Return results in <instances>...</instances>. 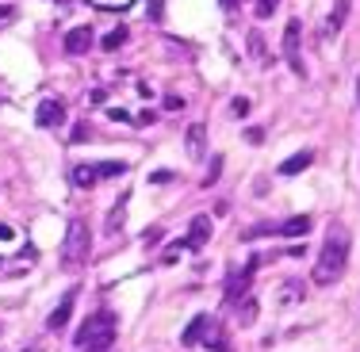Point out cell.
<instances>
[{
	"label": "cell",
	"instance_id": "12",
	"mask_svg": "<svg viewBox=\"0 0 360 352\" xmlns=\"http://www.w3.org/2000/svg\"><path fill=\"white\" fill-rule=\"evenodd\" d=\"M314 161V153L311 150H303V153H295V157H288L284 165H280V176H295V173H303L307 165Z\"/></svg>",
	"mask_w": 360,
	"mask_h": 352
},
{
	"label": "cell",
	"instance_id": "15",
	"mask_svg": "<svg viewBox=\"0 0 360 352\" xmlns=\"http://www.w3.org/2000/svg\"><path fill=\"white\" fill-rule=\"evenodd\" d=\"M349 15V0H338V12H330V20H326V39H333L341 31V23H345Z\"/></svg>",
	"mask_w": 360,
	"mask_h": 352
},
{
	"label": "cell",
	"instance_id": "20",
	"mask_svg": "<svg viewBox=\"0 0 360 352\" xmlns=\"http://www.w3.org/2000/svg\"><path fill=\"white\" fill-rule=\"evenodd\" d=\"M123 39H127V31H111V35L104 39V50H115V46H123Z\"/></svg>",
	"mask_w": 360,
	"mask_h": 352
},
{
	"label": "cell",
	"instance_id": "25",
	"mask_svg": "<svg viewBox=\"0 0 360 352\" xmlns=\"http://www.w3.org/2000/svg\"><path fill=\"white\" fill-rule=\"evenodd\" d=\"M226 4H234V0H226Z\"/></svg>",
	"mask_w": 360,
	"mask_h": 352
},
{
	"label": "cell",
	"instance_id": "9",
	"mask_svg": "<svg viewBox=\"0 0 360 352\" xmlns=\"http://www.w3.org/2000/svg\"><path fill=\"white\" fill-rule=\"evenodd\" d=\"M253 268H257V261H250L245 272H234V276L226 280V303H238V295H242V291L250 287V280H253Z\"/></svg>",
	"mask_w": 360,
	"mask_h": 352
},
{
	"label": "cell",
	"instance_id": "7",
	"mask_svg": "<svg viewBox=\"0 0 360 352\" xmlns=\"http://www.w3.org/2000/svg\"><path fill=\"white\" fill-rule=\"evenodd\" d=\"M184 150H188V157H192V161H200L203 153H207V126H203V123H192V126H188Z\"/></svg>",
	"mask_w": 360,
	"mask_h": 352
},
{
	"label": "cell",
	"instance_id": "3",
	"mask_svg": "<svg viewBox=\"0 0 360 352\" xmlns=\"http://www.w3.org/2000/svg\"><path fill=\"white\" fill-rule=\"evenodd\" d=\"M89 249H92L89 222L70 219V226H65V242H62V268H81V264L89 261Z\"/></svg>",
	"mask_w": 360,
	"mask_h": 352
},
{
	"label": "cell",
	"instance_id": "21",
	"mask_svg": "<svg viewBox=\"0 0 360 352\" xmlns=\"http://www.w3.org/2000/svg\"><path fill=\"white\" fill-rule=\"evenodd\" d=\"M12 15H15V8H12V4H0V23H8Z\"/></svg>",
	"mask_w": 360,
	"mask_h": 352
},
{
	"label": "cell",
	"instance_id": "24",
	"mask_svg": "<svg viewBox=\"0 0 360 352\" xmlns=\"http://www.w3.org/2000/svg\"><path fill=\"white\" fill-rule=\"evenodd\" d=\"M356 96H360V77H356Z\"/></svg>",
	"mask_w": 360,
	"mask_h": 352
},
{
	"label": "cell",
	"instance_id": "5",
	"mask_svg": "<svg viewBox=\"0 0 360 352\" xmlns=\"http://www.w3.org/2000/svg\"><path fill=\"white\" fill-rule=\"evenodd\" d=\"M299 35H303V31H299V20H291L284 27V62L295 77H303L307 65H303V42H299Z\"/></svg>",
	"mask_w": 360,
	"mask_h": 352
},
{
	"label": "cell",
	"instance_id": "16",
	"mask_svg": "<svg viewBox=\"0 0 360 352\" xmlns=\"http://www.w3.org/2000/svg\"><path fill=\"white\" fill-rule=\"evenodd\" d=\"M207 325H211V318H207V314H200V318H195V322L184 330V345H188V348H192V345H200V333L207 330Z\"/></svg>",
	"mask_w": 360,
	"mask_h": 352
},
{
	"label": "cell",
	"instance_id": "23",
	"mask_svg": "<svg viewBox=\"0 0 360 352\" xmlns=\"http://www.w3.org/2000/svg\"><path fill=\"white\" fill-rule=\"evenodd\" d=\"M23 352H42V345H31V348H23Z\"/></svg>",
	"mask_w": 360,
	"mask_h": 352
},
{
	"label": "cell",
	"instance_id": "1",
	"mask_svg": "<svg viewBox=\"0 0 360 352\" xmlns=\"http://www.w3.org/2000/svg\"><path fill=\"white\" fill-rule=\"evenodd\" d=\"M349 230L345 222H330V230H326V242H322V253L319 261H314V283L319 287H330V283H338L345 276L349 268Z\"/></svg>",
	"mask_w": 360,
	"mask_h": 352
},
{
	"label": "cell",
	"instance_id": "22",
	"mask_svg": "<svg viewBox=\"0 0 360 352\" xmlns=\"http://www.w3.org/2000/svg\"><path fill=\"white\" fill-rule=\"evenodd\" d=\"M165 107L176 111V107H184V100H180V96H165Z\"/></svg>",
	"mask_w": 360,
	"mask_h": 352
},
{
	"label": "cell",
	"instance_id": "6",
	"mask_svg": "<svg viewBox=\"0 0 360 352\" xmlns=\"http://www.w3.org/2000/svg\"><path fill=\"white\" fill-rule=\"evenodd\" d=\"M73 303H77V287H70L62 295V303L50 311V318H46V330H65V322H70V314H73Z\"/></svg>",
	"mask_w": 360,
	"mask_h": 352
},
{
	"label": "cell",
	"instance_id": "10",
	"mask_svg": "<svg viewBox=\"0 0 360 352\" xmlns=\"http://www.w3.org/2000/svg\"><path fill=\"white\" fill-rule=\"evenodd\" d=\"M62 46H65V54H84V50L92 46V27H73Z\"/></svg>",
	"mask_w": 360,
	"mask_h": 352
},
{
	"label": "cell",
	"instance_id": "19",
	"mask_svg": "<svg viewBox=\"0 0 360 352\" xmlns=\"http://www.w3.org/2000/svg\"><path fill=\"white\" fill-rule=\"evenodd\" d=\"M250 50H253V58H257V65H269V54H264V42H261V35H250Z\"/></svg>",
	"mask_w": 360,
	"mask_h": 352
},
{
	"label": "cell",
	"instance_id": "17",
	"mask_svg": "<svg viewBox=\"0 0 360 352\" xmlns=\"http://www.w3.org/2000/svg\"><path fill=\"white\" fill-rule=\"evenodd\" d=\"M123 211H127V195H123V200L111 207V214H108V234H119V230H123V222H127Z\"/></svg>",
	"mask_w": 360,
	"mask_h": 352
},
{
	"label": "cell",
	"instance_id": "4",
	"mask_svg": "<svg viewBox=\"0 0 360 352\" xmlns=\"http://www.w3.org/2000/svg\"><path fill=\"white\" fill-rule=\"evenodd\" d=\"M123 173H127L123 161H104V165H81V169H73V184H77V188H96V180L123 176Z\"/></svg>",
	"mask_w": 360,
	"mask_h": 352
},
{
	"label": "cell",
	"instance_id": "18",
	"mask_svg": "<svg viewBox=\"0 0 360 352\" xmlns=\"http://www.w3.org/2000/svg\"><path fill=\"white\" fill-rule=\"evenodd\" d=\"M238 325H253L257 322V299H242V306H238Z\"/></svg>",
	"mask_w": 360,
	"mask_h": 352
},
{
	"label": "cell",
	"instance_id": "11",
	"mask_svg": "<svg viewBox=\"0 0 360 352\" xmlns=\"http://www.w3.org/2000/svg\"><path fill=\"white\" fill-rule=\"evenodd\" d=\"M207 234H211V219H207V214H195L192 230H188V237H184V245L188 249H200L203 242H207Z\"/></svg>",
	"mask_w": 360,
	"mask_h": 352
},
{
	"label": "cell",
	"instance_id": "13",
	"mask_svg": "<svg viewBox=\"0 0 360 352\" xmlns=\"http://www.w3.org/2000/svg\"><path fill=\"white\" fill-rule=\"evenodd\" d=\"M311 230V214H295V219H288L284 226H276V234H284V237H299V234H307Z\"/></svg>",
	"mask_w": 360,
	"mask_h": 352
},
{
	"label": "cell",
	"instance_id": "8",
	"mask_svg": "<svg viewBox=\"0 0 360 352\" xmlns=\"http://www.w3.org/2000/svg\"><path fill=\"white\" fill-rule=\"evenodd\" d=\"M35 119H39V126H46V131H50V126H58L65 119V104H62V100H42L39 111H35Z\"/></svg>",
	"mask_w": 360,
	"mask_h": 352
},
{
	"label": "cell",
	"instance_id": "2",
	"mask_svg": "<svg viewBox=\"0 0 360 352\" xmlns=\"http://www.w3.org/2000/svg\"><path fill=\"white\" fill-rule=\"evenodd\" d=\"M115 345V314L96 311L84 318V325L77 330V352H108Z\"/></svg>",
	"mask_w": 360,
	"mask_h": 352
},
{
	"label": "cell",
	"instance_id": "14",
	"mask_svg": "<svg viewBox=\"0 0 360 352\" xmlns=\"http://www.w3.org/2000/svg\"><path fill=\"white\" fill-rule=\"evenodd\" d=\"M303 295H307V283H303V280H288L284 287H280V303H284V306L299 303Z\"/></svg>",
	"mask_w": 360,
	"mask_h": 352
}]
</instances>
